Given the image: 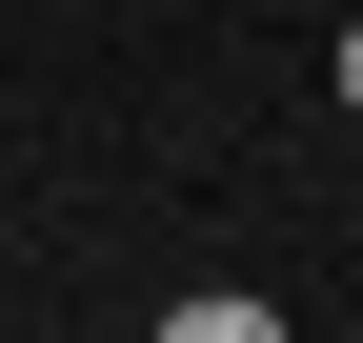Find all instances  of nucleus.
I'll return each mask as SVG.
<instances>
[{"instance_id": "nucleus-1", "label": "nucleus", "mask_w": 363, "mask_h": 343, "mask_svg": "<svg viewBox=\"0 0 363 343\" xmlns=\"http://www.w3.org/2000/svg\"><path fill=\"white\" fill-rule=\"evenodd\" d=\"M262 323H283L262 283H182V303H162V343H262Z\"/></svg>"}, {"instance_id": "nucleus-2", "label": "nucleus", "mask_w": 363, "mask_h": 343, "mask_svg": "<svg viewBox=\"0 0 363 343\" xmlns=\"http://www.w3.org/2000/svg\"><path fill=\"white\" fill-rule=\"evenodd\" d=\"M323 81H343V121H363V21H343V61H323Z\"/></svg>"}]
</instances>
